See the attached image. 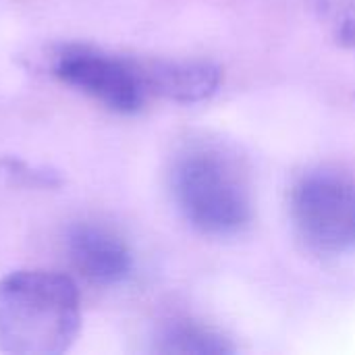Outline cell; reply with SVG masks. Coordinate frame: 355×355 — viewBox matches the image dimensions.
I'll use <instances>...</instances> for the list:
<instances>
[{"mask_svg": "<svg viewBox=\"0 0 355 355\" xmlns=\"http://www.w3.org/2000/svg\"><path fill=\"white\" fill-rule=\"evenodd\" d=\"M75 283L50 270H15L0 279V352L60 355L79 335Z\"/></svg>", "mask_w": 355, "mask_h": 355, "instance_id": "obj_1", "label": "cell"}, {"mask_svg": "<svg viewBox=\"0 0 355 355\" xmlns=\"http://www.w3.org/2000/svg\"><path fill=\"white\" fill-rule=\"evenodd\" d=\"M173 196L187 223L208 235H235L252 220L245 175L218 150L198 148L179 158L173 171Z\"/></svg>", "mask_w": 355, "mask_h": 355, "instance_id": "obj_2", "label": "cell"}, {"mask_svg": "<svg viewBox=\"0 0 355 355\" xmlns=\"http://www.w3.org/2000/svg\"><path fill=\"white\" fill-rule=\"evenodd\" d=\"M291 218L308 248L320 254L355 250V181L316 173L304 177L291 196Z\"/></svg>", "mask_w": 355, "mask_h": 355, "instance_id": "obj_3", "label": "cell"}, {"mask_svg": "<svg viewBox=\"0 0 355 355\" xmlns=\"http://www.w3.org/2000/svg\"><path fill=\"white\" fill-rule=\"evenodd\" d=\"M52 73L73 89L123 114L137 112L150 94L141 62L125 60L89 46L73 44L60 48L54 54Z\"/></svg>", "mask_w": 355, "mask_h": 355, "instance_id": "obj_4", "label": "cell"}, {"mask_svg": "<svg viewBox=\"0 0 355 355\" xmlns=\"http://www.w3.org/2000/svg\"><path fill=\"white\" fill-rule=\"evenodd\" d=\"M67 254L75 270L96 285H119L133 270L127 243L112 231L79 223L67 233Z\"/></svg>", "mask_w": 355, "mask_h": 355, "instance_id": "obj_5", "label": "cell"}, {"mask_svg": "<svg viewBox=\"0 0 355 355\" xmlns=\"http://www.w3.org/2000/svg\"><path fill=\"white\" fill-rule=\"evenodd\" d=\"M141 69L148 92L175 102H200L220 83V71L202 60H156Z\"/></svg>", "mask_w": 355, "mask_h": 355, "instance_id": "obj_6", "label": "cell"}, {"mask_svg": "<svg viewBox=\"0 0 355 355\" xmlns=\"http://www.w3.org/2000/svg\"><path fill=\"white\" fill-rule=\"evenodd\" d=\"M156 352L181 355H225L233 352V345L206 327L191 322H175L158 335Z\"/></svg>", "mask_w": 355, "mask_h": 355, "instance_id": "obj_7", "label": "cell"}, {"mask_svg": "<svg viewBox=\"0 0 355 355\" xmlns=\"http://www.w3.org/2000/svg\"><path fill=\"white\" fill-rule=\"evenodd\" d=\"M0 175L15 185L31 187V189H56L62 185V177L58 171L40 166V164H31L21 158H2Z\"/></svg>", "mask_w": 355, "mask_h": 355, "instance_id": "obj_8", "label": "cell"}]
</instances>
